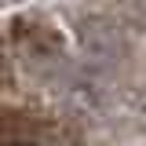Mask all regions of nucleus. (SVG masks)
Returning <instances> with one entry per match:
<instances>
[{
  "label": "nucleus",
  "instance_id": "f257e3e1",
  "mask_svg": "<svg viewBox=\"0 0 146 146\" xmlns=\"http://www.w3.org/2000/svg\"><path fill=\"white\" fill-rule=\"evenodd\" d=\"M22 146H26V143H22Z\"/></svg>",
  "mask_w": 146,
  "mask_h": 146
}]
</instances>
